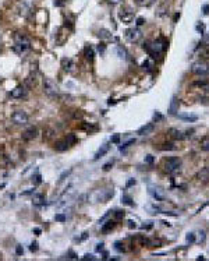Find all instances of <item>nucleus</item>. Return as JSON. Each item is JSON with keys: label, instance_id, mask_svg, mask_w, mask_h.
I'll return each instance as SVG.
<instances>
[{"label": "nucleus", "instance_id": "nucleus-1", "mask_svg": "<svg viewBox=\"0 0 209 261\" xmlns=\"http://www.w3.org/2000/svg\"><path fill=\"white\" fill-rule=\"evenodd\" d=\"M31 49V39L27 37L25 34L17 32L14 37V45H13V52L17 55H22V53L28 52Z\"/></svg>", "mask_w": 209, "mask_h": 261}, {"label": "nucleus", "instance_id": "nucleus-2", "mask_svg": "<svg viewBox=\"0 0 209 261\" xmlns=\"http://www.w3.org/2000/svg\"><path fill=\"white\" fill-rule=\"evenodd\" d=\"M113 196H114L113 188L112 190L110 188L109 190H96L88 197V201H91V203H104V201L112 198Z\"/></svg>", "mask_w": 209, "mask_h": 261}, {"label": "nucleus", "instance_id": "nucleus-3", "mask_svg": "<svg viewBox=\"0 0 209 261\" xmlns=\"http://www.w3.org/2000/svg\"><path fill=\"white\" fill-rule=\"evenodd\" d=\"M163 168H165V170L167 173H174V172H177V170H180V168H181L180 158L172 157V158H169V159H166L165 163H163Z\"/></svg>", "mask_w": 209, "mask_h": 261}, {"label": "nucleus", "instance_id": "nucleus-4", "mask_svg": "<svg viewBox=\"0 0 209 261\" xmlns=\"http://www.w3.org/2000/svg\"><path fill=\"white\" fill-rule=\"evenodd\" d=\"M11 120H13V123L17 124V126H24V124L28 123L29 118L24 110H16V112L11 115Z\"/></svg>", "mask_w": 209, "mask_h": 261}, {"label": "nucleus", "instance_id": "nucleus-5", "mask_svg": "<svg viewBox=\"0 0 209 261\" xmlns=\"http://www.w3.org/2000/svg\"><path fill=\"white\" fill-rule=\"evenodd\" d=\"M191 70H192V73L197 74V76H205V74L209 73V64L207 62L199 60V62L194 63V66H192Z\"/></svg>", "mask_w": 209, "mask_h": 261}, {"label": "nucleus", "instance_id": "nucleus-6", "mask_svg": "<svg viewBox=\"0 0 209 261\" xmlns=\"http://www.w3.org/2000/svg\"><path fill=\"white\" fill-rule=\"evenodd\" d=\"M43 89H45V92H46L47 95H50V97L56 95V94H57V91H59L56 83L53 80H50V78H45L43 80Z\"/></svg>", "mask_w": 209, "mask_h": 261}, {"label": "nucleus", "instance_id": "nucleus-7", "mask_svg": "<svg viewBox=\"0 0 209 261\" xmlns=\"http://www.w3.org/2000/svg\"><path fill=\"white\" fill-rule=\"evenodd\" d=\"M141 37H142V34L138 28H128L127 31H125V38L130 42H138L141 39Z\"/></svg>", "mask_w": 209, "mask_h": 261}, {"label": "nucleus", "instance_id": "nucleus-8", "mask_svg": "<svg viewBox=\"0 0 209 261\" xmlns=\"http://www.w3.org/2000/svg\"><path fill=\"white\" fill-rule=\"evenodd\" d=\"M119 18H120V21H123L124 24H130L131 21L134 20V13L130 8H120V11H119Z\"/></svg>", "mask_w": 209, "mask_h": 261}, {"label": "nucleus", "instance_id": "nucleus-9", "mask_svg": "<svg viewBox=\"0 0 209 261\" xmlns=\"http://www.w3.org/2000/svg\"><path fill=\"white\" fill-rule=\"evenodd\" d=\"M36 136H38V128L35 127V126H31V127H28L22 133V140L24 141H31V140L36 138Z\"/></svg>", "mask_w": 209, "mask_h": 261}, {"label": "nucleus", "instance_id": "nucleus-10", "mask_svg": "<svg viewBox=\"0 0 209 261\" xmlns=\"http://www.w3.org/2000/svg\"><path fill=\"white\" fill-rule=\"evenodd\" d=\"M27 95V89H25V85H18L10 92V97L14 98V99H21Z\"/></svg>", "mask_w": 209, "mask_h": 261}, {"label": "nucleus", "instance_id": "nucleus-11", "mask_svg": "<svg viewBox=\"0 0 209 261\" xmlns=\"http://www.w3.org/2000/svg\"><path fill=\"white\" fill-rule=\"evenodd\" d=\"M149 193H151V196L153 197L155 200H158V201H162V200H165V190L163 188H160V187H149Z\"/></svg>", "mask_w": 209, "mask_h": 261}, {"label": "nucleus", "instance_id": "nucleus-12", "mask_svg": "<svg viewBox=\"0 0 209 261\" xmlns=\"http://www.w3.org/2000/svg\"><path fill=\"white\" fill-rule=\"evenodd\" d=\"M45 201H46V198H45V196L42 193H35L34 196H32V204H34L35 207L45 205Z\"/></svg>", "mask_w": 209, "mask_h": 261}, {"label": "nucleus", "instance_id": "nucleus-13", "mask_svg": "<svg viewBox=\"0 0 209 261\" xmlns=\"http://www.w3.org/2000/svg\"><path fill=\"white\" fill-rule=\"evenodd\" d=\"M178 112V101L176 97L172 98V101H170V106H169V113L170 115H177Z\"/></svg>", "mask_w": 209, "mask_h": 261}, {"label": "nucleus", "instance_id": "nucleus-14", "mask_svg": "<svg viewBox=\"0 0 209 261\" xmlns=\"http://www.w3.org/2000/svg\"><path fill=\"white\" fill-rule=\"evenodd\" d=\"M61 67H63V70H64V71H71V70H73V67H74V62L71 60V59H68V58L61 59Z\"/></svg>", "mask_w": 209, "mask_h": 261}, {"label": "nucleus", "instance_id": "nucleus-15", "mask_svg": "<svg viewBox=\"0 0 209 261\" xmlns=\"http://www.w3.org/2000/svg\"><path fill=\"white\" fill-rule=\"evenodd\" d=\"M67 148H68V144H67V141H66V138L59 140V141H56V143H55V149H56V151L63 152V151H66Z\"/></svg>", "mask_w": 209, "mask_h": 261}, {"label": "nucleus", "instance_id": "nucleus-16", "mask_svg": "<svg viewBox=\"0 0 209 261\" xmlns=\"http://www.w3.org/2000/svg\"><path fill=\"white\" fill-rule=\"evenodd\" d=\"M109 147H110V145H109V144H107V143H106V144H103V145L100 147L99 149H98V152H96V154H95L94 159H95V161H98V159H99V158H102L103 155L106 154L107 151H109Z\"/></svg>", "mask_w": 209, "mask_h": 261}, {"label": "nucleus", "instance_id": "nucleus-17", "mask_svg": "<svg viewBox=\"0 0 209 261\" xmlns=\"http://www.w3.org/2000/svg\"><path fill=\"white\" fill-rule=\"evenodd\" d=\"M153 130V124L152 123H146L145 126H142L141 128L138 130V133L137 134H139V136H145V134H149L151 131Z\"/></svg>", "mask_w": 209, "mask_h": 261}, {"label": "nucleus", "instance_id": "nucleus-18", "mask_svg": "<svg viewBox=\"0 0 209 261\" xmlns=\"http://www.w3.org/2000/svg\"><path fill=\"white\" fill-rule=\"evenodd\" d=\"M84 56H85L86 60L92 62V60H94V58H95V50L92 49L91 46H85V49H84Z\"/></svg>", "mask_w": 209, "mask_h": 261}, {"label": "nucleus", "instance_id": "nucleus-19", "mask_svg": "<svg viewBox=\"0 0 209 261\" xmlns=\"http://www.w3.org/2000/svg\"><path fill=\"white\" fill-rule=\"evenodd\" d=\"M98 37L100 38V39H104V41H110L113 38V35L110 34V31H107V29H99V32H98Z\"/></svg>", "mask_w": 209, "mask_h": 261}, {"label": "nucleus", "instance_id": "nucleus-20", "mask_svg": "<svg viewBox=\"0 0 209 261\" xmlns=\"http://www.w3.org/2000/svg\"><path fill=\"white\" fill-rule=\"evenodd\" d=\"M146 209H148L151 214H162L163 209L160 208L159 205H156V204H149V205H146Z\"/></svg>", "mask_w": 209, "mask_h": 261}, {"label": "nucleus", "instance_id": "nucleus-21", "mask_svg": "<svg viewBox=\"0 0 209 261\" xmlns=\"http://www.w3.org/2000/svg\"><path fill=\"white\" fill-rule=\"evenodd\" d=\"M199 56L204 59H209V45H204L199 49Z\"/></svg>", "mask_w": 209, "mask_h": 261}, {"label": "nucleus", "instance_id": "nucleus-22", "mask_svg": "<svg viewBox=\"0 0 209 261\" xmlns=\"http://www.w3.org/2000/svg\"><path fill=\"white\" fill-rule=\"evenodd\" d=\"M114 225H116V223H114V222H113V221H109V222H106V223H104L103 226H102V232H103V233H107V232H109V230H112L113 228H114Z\"/></svg>", "mask_w": 209, "mask_h": 261}, {"label": "nucleus", "instance_id": "nucleus-23", "mask_svg": "<svg viewBox=\"0 0 209 261\" xmlns=\"http://www.w3.org/2000/svg\"><path fill=\"white\" fill-rule=\"evenodd\" d=\"M192 85L194 87H199V88H209V84L207 83V81H204V80H199V81H195V83H192Z\"/></svg>", "mask_w": 209, "mask_h": 261}, {"label": "nucleus", "instance_id": "nucleus-24", "mask_svg": "<svg viewBox=\"0 0 209 261\" xmlns=\"http://www.w3.org/2000/svg\"><path fill=\"white\" fill-rule=\"evenodd\" d=\"M66 141H67L68 147H70V145H74V144L77 143V137L74 136V134H67V137H66Z\"/></svg>", "mask_w": 209, "mask_h": 261}, {"label": "nucleus", "instance_id": "nucleus-25", "mask_svg": "<svg viewBox=\"0 0 209 261\" xmlns=\"http://www.w3.org/2000/svg\"><path fill=\"white\" fill-rule=\"evenodd\" d=\"M121 203H123V204H127V205H134V203H133V200H131V197L127 196V194H123V196H121Z\"/></svg>", "mask_w": 209, "mask_h": 261}, {"label": "nucleus", "instance_id": "nucleus-26", "mask_svg": "<svg viewBox=\"0 0 209 261\" xmlns=\"http://www.w3.org/2000/svg\"><path fill=\"white\" fill-rule=\"evenodd\" d=\"M35 83H36V80H35V77L32 78V77H28V78L25 80V85L28 87V88H32V87L35 85Z\"/></svg>", "mask_w": 209, "mask_h": 261}, {"label": "nucleus", "instance_id": "nucleus-27", "mask_svg": "<svg viewBox=\"0 0 209 261\" xmlns=\"http://www.w3.org/2000/svg\"><path fill=\"white\" fill-rule=\"evenodd\" d=\"M117 53H119V58H121V59H125L127 58V52H125V49H123L121 46H117Z\"/></svg>", "mask_w": 209, "mask_h": 261}, {"label": "nucleus", "instance_id": "nucleus-28", "mask_svg": "<svg viewBox=\"0 0 209 261\" xmlns=\"http://www.w3.org/2000/svg\"><path fill=\"white\" fill-rule=\"evenodd\" d=\"M201 148H202V151H207V152H209V138L202 140V143H201Z\"/></svg>", "mask_w": 209, "mask_h": 261}, {"label": "nucleus", "instance_id": "nucleus-29", "mask_svg": "<svg viewBox=\"0 0 209 261\" xmlns=\"http://www.w3.org/2000/svg\"><path fill=\"white\" fill-rule=\"evenodd\" d=\"M134 143H135V140H134V138H130V140H128V141H125V143H123V144H121V145L119 147V148H120L121 151H123L124 148H127V147H130L131 144H134Z\"/></svg>", "mask_w": 209, "mask_h": 261}, {"label": "nucleus", "instance_id": "nucleus-30", "mask_svg": "<svg viewBox=\"0 0 209 261\" xmlns=\"http://www.w3.org/2000/svg\"><path fill=\"white\" fill-rule=\"evenodd\" d=\"M186 239H187V243H194L195 242V233H192V232H188L187 233V236H186Z\"/></svg>", "mask_w": 209, "mask_h": 261}, {"label": "nucleus", "instance_id": "nucleus-31", "mask_svg": "<svg viewBox=\"0 0 209 261\" xmlns=\"http://www.w3.org/2000/svg\"><path fill=\"white\" fill-rule=\"evenodd\" d=\"M152 67H153V64H152V62H149V60H145L144 63H142V68H144V70H148V71H151V70H152Z\"/></svg>", "mask_w": 209, "mask_h": 261}, {"label": "nucleus", "instance_id": "nucleus-32", "mask_svg": "<svg viewBox=\"0 0 209 261\" xmlns=\"http://www.w3.org/2000/svg\"><path fill=\"white\" fill-rule=\"evenodd\" d=\"M32 183H34V184H41L42 183V176L39 175V173H36L35 176H32Z\"/></svg>", "mask_w": 209, "mask_h": 261}, {"label": "nucleus", "instance_id": "nucleus-33", "mask_svg": "<svg viewBox=\"0 0 209 261\" xmlns=\"http://www.w3.org/2000/svg\"><path fill=\"white\" fill-rule=\"evenodd\" d=\"M114 248L116 250H119V251H124L125 248H124V244L121 242H116L114 243Z\"/></svg>", "mask_w": 209, "mask_h": 261}, {"label": "nucleus", "instance_id": "nucleus-34", "mask_svg": "<svg viewBox=\"0 0 209 261\" xmlns=\"http://www.w3.org/2000/svg\"><path fill=\"white\" fill-rule=\"evenodd\" d=\"M55 219L57 221V222H66V219H67V217H66L64 214H57L55 217Z\"/></svg>", "mask_w": 209, "mask_h": 261}, {"label": "nucleus", "instance_id": "nucleus-35", "mask_svg": "<svg viewBox=\"0 0 209 261\" xmlns=\"http://www.w3.org/2000/svg\"><path fill=\"white\" fill-rule=\"evenodd\" d=\"M124 215H125L124 211H116V212H114L116 219H121V218H124Z\"/></svg>", "mask_w": 209, "mask_h": 261}, {"label": "nucleus", "instance_id": "nucleus-36", "mask_svg": "<svg viewBox=\"0 0 209 261\" xmlns=\"http://www.w3.org/2000/svg\"><path fill=\"white\" fill-rule=\"evenodd\" d=\"M197 31L201 32V34H205V25L202 23H199L198 25H197Z\"/></svg>", "mask_w": 209, "mask_h": 261}, {"label": "nucleus", "instance_id": "nucleus-37", "mask_svg": "<svg viewBox=\"0 0 209 261\" xmlns=\"http://www.w3.org/2000/svg\"><path fill=\"white\" fill-rule=\"evenodd\" d=\"M181 119H184V120H188V122H195L197 119V116H181Z\"/></svg>", "mask_w": 209, "mask_h": 261}, {"label": "nucleus", "instance_id": "nucleus-38", "mask_svg": "<svg viewBox=\"0 0 209 261\" xmlns=\"http://www.w3.org/2000/svg\"><path fill=\"white\" fill-rule=\"evenodd\" d=\"M152 226H153V222H152V221H148V222H145V223L142 225V229H151Z\"/></svg>", "mask_w": 209, "mask_h": 261}, {"label": "nucleus", "instance_id": "nucleus-39", "mask_svg": "<svg viewBox=\"0 0 209 261\" xmlns=\"http://www.w3.org/2000/svg\"><path fill=\"white\" fill-rule=\"evenodd\" d=\"M112 143L113 144H119V143H120V134H114V136L112 137Z\"/></svg>", "mask_w": 209, "mask_h": 261}, {"label": "nucleus", "instance_id": "nucleus-40", "mask_svg": "<svg viewBox=\"0 0 209 261\" xmlns=\"http://www.w3.org/2000/svg\"><path fill=\"white\" fill-rule=\"evenodd\" d=\"M29 250H31V251H36L38 250V243L36 242H32L31 246H29Z\"/></svg>", "mask_w": 209, "mask_h": 261}, {"label": "nucleus", "instance_id": "nucleus-41", "mask_svg": "<svg viewBox=\"0 0 209 261\" xmlns=\"http://www.w3.org/2000/svg\"><path fill=\"white\" fill-rule=\"evenodd\" d=\"M205 239H207L205 230H201V232H199V242H205Z\"/></svg>", "mask_w": 209, "mask_h": 261}, {"label": "nucleus", "instance_id": "nucleus-42", "mask_svg": "<svg viewBox=\"0 0 209 261\" xmlns=\"http://www.w3.org/2000/svg\"><path fill=\"white\" fill-rule=\"evenodd\" d=\"M16 253H17V256H22V253H24V250H22V247H21V246L18 244L16 247Z\"/></svg>", "mask_w": 209, "mask_h": 261}, {"label": "nucleus", "instance_id": "nucleus-43", "mask_svg": "<svg viewBox=\"0 0 209 261\" xmlns=\"http://www.w3.org/2000/svg\"><path fill=\"white\" fill-rule=\"evenodd\" d=\"M145 162L146 163H153V157H152V155H146Z\"/></svg>", "mask_w": 209, "mask_h": 261}, {"label": "nucleus", "instance_id": "nucleus-44", "mask_svg": "<svg viewBox=\"0 0 209 261\" xmlns=\"http://www.w3.org/2000/svg\"><path fill=\"white\" fill-rule=\"evenodd\" d=\"M144 23H145V20L142 18V17H138V18H137V25H138V27L144 25Z\"/></svg>", "mask_w": 209, "mask_h": 261}, {"label": "nucleus", "instance_id": "nucleus-45", "mask_svg": "<svg viewBox=\"0 0 209 261\" xmlns=\"http://www.w3.org/2000/svg\"><path fill=\"white\" fill-rule=\"evenodd\" d=\"M104 49H106V46H104L103 43H99V45H98V50H99L100 53H103V52H104Z\"/></svg>", "mask_w": 209, "mask_h": 261}, {"label": "nucleus", "instance_id": "nucleus-46", "mask_svg": "<svg viewBox=\"0 0 209 261\" xmlns=\"http://www.w3.org/2000/svg\"><path fill=\"white\" fill-rule=\"evenodd\" d=\"M112 166H113V162H109V163H106L103 166V170H106V172H107V170H110V168H112Z\"/></svg>", "mask_w": 209, "mask_h": 261}, {"label": "nucleus", "instance_id": "nucleus-47", "mask_svg": "<svg viewBox=\"0 0 209 261\" xmlns=\"http://www.w3.org/2000/svg\"><path fill=\"white\" fill-rule=\"evenodd\" d=\"M71 170H73V169H70V170H67V172H64V173H63V175L60 176V182H61V180H64V178H66V176H68V175H70V173H71Z\"/></svg>", "mask_w": 209, "mask_h": 261}, {"label": "nucleus", "instance_id": "nucleus-48", "mask_svg": "<svg viewBox=\"0 0 209 261\" xmlns=\"http://www.w3.org/2000/svg\"><path fill=\"white\" fill-rule=\"evenodd\" d=\"M204 43L209 45V32H208V34H204Z\"/></svg>", "mask_w": 209, "mask_h": 261}, {"label": "nucleus", "instance_id": "nucleus-49", "mask_svg": "<svg viewBox=\"0 0 209 261\" xmlns=\"http://www.w3.org/2000/svg\"><path fill=\"white\" fill-rule=\"evenodd\" d=\"M82 260H95V257L92 256V254H85V256L82 257Z\"/></svg>", "mask_w": 209, "mask_h": 261}, {"label": "nucleus", "instance_id": "nucleus-50", "mask_svg": "<svg viewBox=\"0 0 209 261\" xmlns=\"http://www.w3.org/2000/svg\"><path fill=\"white\" fill-rule=\"evenodd\" d=\"M128 228H130V229H133V228H137V223L134 221H128Z\"/></svg>", "mask_w": 209, "mask_h": 261}, {"label": "nucleus", "instance_id": "nucleus-51", "mask_svg": "<svg viewBox=\"0 0 209 261\" xmlns=\"http://www.w3.org/2000/svg\"><path fill=\"white\" fill-rule=\"evenodd\" d=\"M55 6H57V7H63V6H64V3H63L61 0H55Z\"/></svg>", "mask_w": 209, "mask_h": 261}, {"label": "nucleus", "instance_id": "nucleus-52", "mask_svg": "<svg viewBox=\"0 0 209 261\" xmlns=\"http://www.w3.org/2000/svg\"><path fill=\"white\" fill-rule=\"evenodd\" d=\"M202 11H204V14H209V4H205L202 7Z\"/></svg>", "mask_w": 209, "mask_h": 261}, {"label": "nucleus", "instance_id": "nucleus-53", "mask_svg": "<svg viewBox=\"0 0 209 261\" xmlns=\"http://www.w3.org/2000/svg\"><path fill=\"white\" fill-rule=\"evenodd\" d=\"M68 256H70V257H68V258H73V260H75V258H78V257H77V256H75V254H74V253H73V251H71V250H70V251H68Z\"/></svg>", "mask_w": 209, "mask_h": 261}, {"label": "nucleus", "instance_id": "nucleus-54", "mask_svg": "<svg viewBox=\"0 0 209 261\" xmlns=\"http://www.w3.org/2000/svg\"><path fill=\"white\" fill-rule=\"evenodd\" d=\"M103 250V243H98L96 244V251H100Z\"/></svg>", "mask_w": 209, "mask_h": 261}, {"label": "nucleus", "instance_id": "nucleus-55", "mask_svg": "<svg viewBox=\"0 0 209 261\" xmlns=\"http://www.w3.org/2000/svg\"><path fill=\"white\" fill-rule=\"evenodd\" d=\"M109 3H112V4H119V3H121L123 0H107Z\"/></svg>", "mask_w": 209, "mask_h": 261}, {"label": "nucleus", "instance_id": "nucleus-56", "mask_svg": "<svg viewBox=\"0 0 209 261\" xmlns=\"http://www.w3.org/2000/svg\"><path fill=\"white\" fill-rule=\"evenodd\" d=\"M133 184H135V180H134V179H130V180L127 182V187H130V186H133Z\"/></svg>", "mask_w": 209, "mask_h": 261}, {"label": "nucleus", "instance_id": "nucleus-57", "mask_svg": "<svg viewBox=\"0 0 209 261\" xmlns=\"http://www.w3.org/2000/svg\"><path fill=\"white\" fill-rule=\"evenodd\" d=\"M153 119L155 120H160V119H162V116L159 115V113H155V116H153Z\"/></svg>", "mask_w": 209, "mask_h": 261}, {"label": "nucleus", "instance_id": "nucleus-58", "mask_svg": "<svg viewBox=\"0 0 209 261\" xmlns=\"http://www.w3.org/2000/svg\"><path fill=\"white\" fill-rule=\"evenodd\" d=\"M34 232L36 233V235H39V233H41V229H39V228H35V229H34Z\"/></svg>", "mask_w": 209, "mask_h": 261}, {"label": "nucleus", "instance_id": "nucleus-59", "mask_svg": "<svg viewBox=\"0 0 209 261\" xmlns=\"http://www.w3.org/2000/svg\"><path fill=\"white\" fill-rule=\"evenodd\" d=\"M205 172H207V173H208V176H209V166L205 168Z\"/></svg>", "mask_w": 209, "mask_h": 261}]
</instances>
